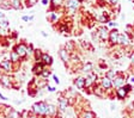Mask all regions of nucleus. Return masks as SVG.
Instances as JSON below:
<instances>
[{"label":"nucleus","mask_w":134,"mask_h":118,"mask_svg":"<svg viewBox=\"0 0 134 118\" xmlns=\"http://www.w3.org/2000/svg\"><path fill=\"white\" fill-rule=\"evenodd\" d=\"M119 35H120V31H119V29H111V30H109L108 42H109V44L111 45V47H116V45H117Z\"/></svg>","instance_id":"obj_8"},{"label":"nucleus","mask_w":134,"mask_h":118,"mask_svg":"<svg viewBox=\"0 0 134 118\" xmlns=\"http://www.w3.org/2000/svg\"><path fill=\"white\" fill-rule=\"evenodd\" d=\"M31 111L35 115L38 116V117H47V103L43 100L34 103L32 107H31Z\"/></svg>","instance_id":"obj_1"},{"label":"nucleus","mask_w":134,"mask_h":118,"mask_svg":"<svg viewBox=\"0 0 134 118\" xmlns=\"http://www.w3.org/2000/svg\"><path fill=\"white\" fill-rule=\"evenodd\" d=\"M48 19H49L50 23H55L56 20H58V14L55 13V12H49V16H48Z\"/></svg>","instance_id":"obj_32"},{"label":"nucleus","mask_w":134,"mask_h":118,"mask_svg":"<svg viewBox=\"0 0 134 118\" xmlns=\"http://www.w3.org/2000/svg\"><path fill=\"white\" fill-rule=\"evenodd\" d=\"M68 106H70V103H68V99L64 96H60L58 98V109L59 111L61 112H66L68 110Z\"/></svg>","instance_id":"obj_10"},{"label":"nucleus","mask_w":134,"mask_h":118,"mask_svg":"<svg viewBox=\"0 0 134 118\" xmlns=\"http://www.w3.org/2000/svg\"><path fill=\"white\" fill-rule=\"evenodd\" d=\"M29 113H30L29 110H23L20 112V118H29Z\"/></svg>","instance_id":"obj_37"},{"label":"nucleus","mask_w":134,"mask_h":118,"mask_svg":"<svg viewBox=\"0 0 134 118\" xmlns=\"http://www.w3.org/2000/svg\"><path fill=\"white\" fill-rule=\"evenodd\" d=\"M41 3H42V5H44V6H47V5H48V0H42Z\"/></svg>","instance_id":"obj_48"},{"label":"nucleus","mask_w":134,"mask_h":118,"mask_svg":"<svg viewBox=\"0 0 134 118\" xmlns=\"http://www.w3.org/2000/svg\"><path fill=\"white\" fill-rule=\"evenodd\" d=\"M64 0H50V10H58L64 6Z\"/></svg>","instance_id":"obj_23"},{"label":"nucleus","mask_w":134,"mask_h":118,"mask_svg":"<svg viewBox=\"0 0 134 118\" xmlns=\"http://www.w3.org/2000/svg\"><path fill=\"white\" fill-rule=\"evenodd\" d=\"M123 88L126 90V92L127 93H131L132 91H133V85H132L131 82H126L125 86H123Z\"/></svg>","instance_id":"obj_33"},{"label":"nucleus","mask_w":134,"mask_h":118,"mask_svg":"<svg viewBox=\"0 0 134 118\" xmlns=\"http://www.w3.org/2000/svg\"><path fill=\"white\" fill-rule=\"evenodd\" d=\"M0 36L1 37H7L8 36V29L0 28Z\"/></svg>","instance_id":"obj_36"},{"label":"nucleus","mask_w":134,"mask_h":118,"mask_svg":"<svg viewBox=\"0 0 134 118\" xmlns=\"http://www.w3.org/2000/svg\"><path fill=\"white\" fill-rule=\"evenodd\" d=\"M129 93L126 92V90L123 87L120 88H115V98L119 99V100H125L127 97H128Z\"/></svg>","instance_id":"obj_16"},{"label":"nucleus","mask_w":134,"mask_h":118,"mask_svg":"<svg viewBox=\"0 0 134 118\" xmlns=\"http://www.w3.org/2000/svg\"><path fill=\"white\" fill-rule=\"evenodd\" d=\"M58 118H61V117H58Z\"/></svg>","instance_id":"obj_54"},{"label":"nucleus","mask_w":134,"mask_h":118,"mask_svg":"<svg viewBox=\"0 0 134 118\" xmlns=\"http://www.w3.org/2000/svg\"><path fill=\"white\" fill-rule=\"evenodd\" d=\"M73 85L77 90H80V91H84L85 90V78L84 76H77L73 81Z\"/></svg>","instance_id":"obj_14"},{"label":"nucleus","mask_w":134,"mask_h":118,"mask_svg":"<svg viewBox=\"0 0 134 118\" xmlns=\"http://www.w3.org/2000/svg\"><path fill=\"white\" fill-rule=\"evenodd\" d=\"M96 118H98V117H96Z\"/></svg>","instance_id":"obj_56"},{"label":"nucleus","mask_w":134,"mask_h":118,"mask_svg":"<svg viewBox=\"0 0 134 118\" xmlns=\"http://www.w3.org/2000/svg\"><path fill=\"white\" fill-rule=\"evenodd\" d=\"M91 91H92V94H95V96L98 97V98H105V97H107V92L102 87H100V85L98 84V82L92 86Z\"/></svg>","instance_id":"obj_12"},{"label":"nucleus","mask_w":134,"mask_h":118,"mask_svg":"<svg viewBox=\"0 0 134 118\" xmlns=\"http://www.w3.org/2000/svg\"><path fill=\"white\" fill-rule=\"evenodd\" d=\"M66 5H67V9L71 10L72 12H74L80 7V1L79 0H68Z\"/></svg>","instance_id":"obj_17"},{"label":"nucleus","mask_w":134,"mask_h":118,"mask_svg":"<svg viewBox=\"0 0 134 118\" xmlns=\"http://www.w3.org/2000/svg\"><path fill=\"white\" fill-rule=\"evenodd\" d=\"M53 57L50 56L49 54H46V53H43V55H42V63L46 66L47 68H49L50 66L53 65Z\"/></svg>","instance_id":"obj_19"},{"label":"nucleus","mask_w":134,"mask_h":118,"mask_svg":"<svg viewBox=\"0 0 134 118\" xmlns=\"http://www.w3.org/2000/svg\"><path fill=\"white\" fill-rule=\"evenodd\" d=\"M80 70L85 74L91 73V72H93V63H92V62H86L85 65H83V67L80 68Z\"/></svg>","instance_id":"obj_22"},{"label":"nucleus","mask_w":134,"mask_h":118,"mask_svg":"<svg viewBox=\"0 0 134 118\" xmlns=\"http://www.w3.org/2000/svg\"><path fill=\"white\" fill-rule=\"evenodd\" d=\"M65 49H66L67 51L70 54H74V49H75V44L73 41H68V42H66V44H65L64 47Z\"/></svg>","instance_id":"obj_25"},{"label":"nucleus","mask_w":134,"mask_h":118,"mask_svg":"<svg viewBox=\"0 0 134 118\" xmlns=\"http://www.w3.org/2000/svg\"><path fill=\"white\" fill-rule=\"evenodd\" d=\"M58 116V107L53 104H47V117H56Z\"/></svg>","instance_id":"obj_18"},{"label":"nucleus","mask_w":134,"mask_h":118,"mask_svg":"<svg viewBox=\"0 0 134 118\" xmlns=\"http://www.w3.org/2000/svg\"><path fill=\"white\" fill-rule=\"evenodd\" d=\"M12 50L16 51V54L22 60H24V59L28 57V44H25V43H23V42L17 43V44L13 47Z\"/></svg>","instance_id":"obj_2"},{"label":"nucleus","mask_w":134,"mask_h":118,"mask_svg":"<svg viewBox=\"0 0 134 118\" xmlns=\"http://www.w3.org/2000/svg\"><path fill=\"white\" fill-rule=\"evenodd\" d=\"M11 6L13 10H22L23 9L22 0H11Z\"/></svg>","instance_id":"obj_27"},{"label":"nucleus","mask_w":134,"mask_h":118,"mask_svg":"<svg viewBox=\"0 0 134 118\" xmlns=\"http://www.w3.org/2000/svg\"><path fill=\"white\" fill-rule=\"evenodd\" d=\"M108 25L111 26L113 29H117V23H114V22H108Z\"/></svg>","instance_id":"obj_41"},{"label":"nucleus","mask_w":134,"mask_h":118,"mask_svg":"<svg viewBox=\"0 0 134 118\" xmlns=\"http://www.w3.org/2000/svg\"><path fill=\"white\" fill-rule=\"evenodd\" d=\"M53 74H52V70L50 69H48L47 67L43 69V72L41 73V75H40V78H42V79H48L49 76H52Z\"/></svg>","instance_id":"obj_29"},{"label":"nucleus","mask_w":134,"mask_h":118,"mask_svg":"<svg viewBox=\"0 0 134 118\" xmlns=\"http://www.w3.org/2000/svg\"><path fill=\"white\" fill-rule=\"evenodd\" d=\"M59 56H60L61 61L64 62L65 65H68V63H70L71 54L68 53V51H67L66 49L64 48V47H62V48H60V50H59Z\"/></svg>","instance_id":"obj_13"},{"label":"nucleus","mask_w":134,"mask_h":118,"mask_svg":"<svg viewBox=\"0 0 134 118\" xmlns=\"http://www.w3.org/2000/svg\"><path fill=\"white\" fill-rule=\"evenodd\" d=\"M107 1H108V4H110V5H116L119 0H107Z\"/></svg>","instance_id":"obj_45"},{"label":"nucleus","mask_w":134,"mask_h":118,"mask_svg":"<svg viewBox=\"0 0 134 118\" xmlns=\"http://www.w3.org/2000/svg\"><path fill=\"white\" fill-rule=\"evenodd\" d=\"M14 103H16L17 105H19V104H23V103H24V100H16Z\"/></svg>","instance_id":"obj_50"},{"label":"nucleus","mask_w":134,"mask_h":118,"mask_svg":"<svg viewBox=\"0 0 134 118\" xmlns=\"http://www.w3.org/2000/svg\"><path fill=\"white\" fill-rule=\"evenodd\" d=\"M98 67L100 68V69H107V68H108V65H107V63H103V62H99V63H98Z\"/></svg>","instance_id":"obj_40"},{"label":"nucleus","mask_w":134,"mask_h":118,"mask_svg":"<svg viewBox=\"0 0 134 118\" xmlns=\"http://www.w3.org/2000/svg\"><path fill=\"white\" fill-rule=\"evenodd\" d=\"M42 55H43V53H42L41 49H35V51H34V59H35V62H42Z\"/></svg>","instance_id":"obj_26"},{"label":"nucleus","mask_w":134,"mask_h":118,"mask_svg":"<svg viewBox=\"0 0 134 118\" xmlns=\"http://www.w3.org/2000/svg\"><path fill=\"white\" fill-rule=\"evenodd\" d=\"M8 60H10V61H11L12 63L16 66V65H18V63H20V60H22V59L17 55L16 51L12 50V51H10V57H8Z\"/></svg>","instance_id":"obj_21"},{"label":"nucleus","mask_w":134,"mask_h":118,"mask_svg":"<svg viewBox=\"0 0 134 118\" xmlns=\"http://www.w3.org/2000/svg\"><path fill=\"white\" fill-rule=\"evenodd\" d=\"M0 69L5 74H11L14 72V65L8 59H4L3 61H0Z\"/></svg>","instance_id":"obj_5"},{"label":"nucleus","mask_w":134,"mask_h":118,"mask_svg":"<svg viewBox=\"0 0 134 118\" xmlns=\"http://www.w3.org/2000/svg\"><path fill=\"white\" fill-rule=\"evenodd\" d=\"M96 113L92 110H83L81 113L79 115V118H96Z\"/></svg>","instance_id":"obj_20"},{"label":"nucleus","mask_w":134,"mask_h":118,"mask_svg":"<svg viewBox=\"0 0 134 118\" xmlns=\"http://www.w3.org/2000/svg\"><path fill=\"white\" fill-rule=\"evenodd\" d=\"M128 79H129L128 75H126V74H123V73H121V72H119V74H117V75L115 76L114 79H113V87H114V88L123 87Z\"/></svg>","instance_id":"obj_3"},{"label":"nucleus","mask_w":134,"mask_h":118,"mask_svg":"<svg viewBox=\"0 0 134 118\" xmlns=\"http://www.w3.org/2000/svg\"><path fill=\"white\" fill-rule=\"evenodd\" d=\"M0 9L4 10V11H8V10H11L12 9L11 0H1V1H0Z\"/></svg>","instance_id":"obj_24"},{"label":"nucleus","mask_w":134,"mask_h":118,"mask_svg":"<svg viewBox=\"0 0 134 118\" xmlns=\"http://www.w3.org/2000/svg\"><path fill=\"white\" fill-rule=\"evenodd\" d=\"M129 82H131L132 85H134V76H131V78H129Z\"/></svg>","instance_id":"obj_49"},{"label":"nucleus","mask_w":134,"mask_h":118,"mask_svg":"<svg viewBox=\"0 0 134 118\" xmlns=\"http://www.w3.org/2000/svg\"><path fill=\"white\" fill-rule=\"evenodd\" d=\"M29 118H40V117H38L37 115H35V113H34L32 111L30 110V113H29Z\"/></svg>","instance_id":"obj_43"},{"label":"nucleus","mask_w":134,"mask_h":118,"mask_svg":"<svg viewBox=\"0 0 134 118\" xmlns=\"http://www.w3.org/2000/svg\"><path fill=\"white\" fill-rule=\"evenodd\" d=\"M97 36L102 42H108V37H109V29L108 26L103 25L100 28L97 29Z\"/></svg>","instance_id":"obj_11"},{"label":"nucleus","mask_w":134,"mask_h":118,"mask_svg":"<svg viewBox=\"0 0 134 118\" xmlns=\"http://www.w3.org/2000/svg\"><path fill=\"white\" fill-rule=\"evenodd\" d=\"M133 26H134V23H133Z\"/></svg>","instance_id":"obj_55"},{"label":"nucleus","mask_w":134,"mask_h":118,"mask_svg":"<svg viewBox=\"0 0 134 118\" xmlns=\"http://www.w3.org/2000/svg\"><path fill=\"white\" fill-rule=\"evenodd\" d=\"M46 90H47L48 92H50V93H54L56 91V88L53 87V86H49V85H47V86H46Z\"/></svg>","instance_id":"obj_38"},{"label":"nucleus","mask_w":134,"mask_h":118,"mask_svg":"<svg viewBox=\"0 0 134 118\" xmlns=\"http://www.w3.org/2000/svg\"><path fill=\"white\" fill-rule=\"evenodd\" d=\"M34 51H35L34 45L31 44V43H29V45H28V55H29V56H32V55H34Z\"/></svg>","instance_id":"obj_34"},{"label":"nucleus","mask_w":134,"mask_h":118,"mask_svg":"<svg viewBox=\"0 0 134 118\" xmlns=\"http://www.w3.org/2000/svg\"><path fill=\"white\" fill-rule=\"evenodd\" d=\"M22 19L24 20V22H30V20H29V16H23Z\"/></svg>","instance_id":"obj_47"},{"label":"nucleus","mask_w":134,"mask_h":118,"mask_svg":"<svg viewBox=\"0 0 134 118\" xmlns=\"http://www.w3.org/2000/svg\"><path fill=\"white\" fill-rule=\"evenodd\" d=\"M85 78V88H90L92 87L95 84H97V80H98V75L96 74V72H91V73L86 74V76H84Z\"/></svg>","instance_id":"obj_7"},{"label":"nucleus","mask_w":134,"mask_h":118,"mask_svg":"<svg viewBox=\"0 0 134 118\" xmlns=\"http://www.w3.org/2000/svg\"><path fill=\"white\" fill-rule=\"evenodd\" d=\"M29 20H30V22L31 20H34V16H29Z\"/></svg>","instance_id":"obj_53"},{"label":"nucleus","mask_w":134,"mask_h":118,"mask_svg":"<svg viewBox=\"0 0 134 118\" xmlns=\"http://www.w3.org/2000/svg\"><path fill=\"white\" fill-rule=\"evenodd\" d=\"M59 31H60L61 34H68V32H70V28L67 26L66 23H62V24H60V26H59Z\"/></svg>","instance_id":"obj_30"},{"label":"nucleus","mask_w":134,"mask_h":118,"mask_svg":"<svg viewBox=\"0 0 134 118\" xmlns=\"http://www.w3.org/2000/svg\"><path fill=\"white\" fill-rule=\"evenodd\" d=\"M110 110H111V111H114V110H115V105L113 104V103L110 104Z\"/></svg>","instance_id":"obj_51"},{"label":"nucleus","mask_w":134,"mask_h":118,"mask_svg":"<svg viewBox=\"0 0 134 118\" xmlns=\"http://www.w3.org/2000/svg\"><path fill=\"white\" fill-rule=\"evenodd\" d=\"M129 62H131L132 66H134V50L129 54Z\"/></svg>","instance_id":"obj_39"},{"label":"nucleus","mask_w":134,"mask_h":118,"mask_svg":"<svg viewBox=\"0 0 134 118\" xmlns=\"http://www.w3.org/2000/svg\"><path fill=\"white\" fill-rule=\"evenodd\" d=\"M129 44H131V37L126 32H120L117 45H120L121 48H127V47H129Z\"/></svg>","instance_id":"obj_9"},{"label":"nucleus","mask_w":134,"mask_h":118,"mask_svg":"<svg viewBox=\"0 0 134 118\" xmlns=\"http://www.w3.org/2000/svg\"><path fill=\"white\" fill-rule=\"evenodd\" d=\"M98 84H99L100 87H102L107 92V94L111 92L113 88H114V87H113V80H111V79H109L108 76H105V75H104L103 78H100V80H99V82H98Z\"/></svg>","instance_id":"obj_6"},{"label":"nucleus","mask_w":134,"mask_h":118,"mask_svg":"<svg viewBox=\"0 0 134 118\" xmlns=\"http://www.w3.org/2000/svg\"><path fill=\"white\" fill-rule=\"evenodd\" d=\"M46 68V66L42 63V62H35V65L32 66V68H31V70H32V74L36 76H40L41 75V73L43 72V69Z\"/></svg>","instance_id":"obj_15"},{"label":"nucleus","mask_w":134,"mask_h":118,"mask_svg":"<svg viewBox=\"0 0 134 118\" xmlns=\"http://www.w3.org/2000/svg\"><path fill=\"white\" fill-rule=\"evenodd\" d=\"M41 35H42V36H43V37H48V35L46 34L44 31H41Z\"/></svg>","instance_id":"obj_52"},{"label":"nucleus","mask_w":134,"mask_h":118,"mask_svg":"<svg viewBox=\"0 0 134 118\" xmlns=\"http://www.w3.org/2000/svg\"><path fill=\"white\" fill-rule=\"evenodd\" d=\"M14 81H16V79L13 78V76H11L10 74H1L0 75V85L3 86V87L5 88H13V84Z\"/></svg>","instance_id":"obj_4"},{"label":"nucleus","mask_w":134,"mask_h":118,"mask_svg":"<svg viewBox=\"0 0 134 118\" xmlns=\"http://www.w3.org/2000/svg\"><path fill=\"white\" fill-rule=\"evenodd\" d=\"M52 76H53V80H54V82H55L56 85H59V84H60V79H59V76L54 75V74H53V75H52Z\"/></svg>","instance_id":"obj_42"},{"label":"nucleus","mask_w":134,"mask_h":118,"mask_svg":"<svg viewBox=\"0 0 134 118\" xmlns=\"http://www.w3.org/2000/svg\"><path fill=\"white\" fill-rule=\"evenodd\" d=\"M0 28H3V29H8V28H10V22H8L7 19H5L4 22L0 23Z\"/></svg>","instance_id":"obj_35"},{"label":"nucleus","mask_w":134,"mask_h":118,"mask_svg":"<svg viewBox=\"0 0 134 118\" xmlns=\"http://www.w3.org/2000/svg\"><path fill=\"white\" fill-rule=\"evenodd\" d=\"M7 118H20V112L17 111L16 109H11V111L7 115Z\"/></svg>","instance_id":"obj_28"},{"label":"nucleus","mask_w":134,"mask_h":118,"mask_svg":"<svg viewBox=\"0 0 134 118\" xmlns=\"http://www.w3.org/2000/svg\"><path fill=\"white\" fill-rule=\"evenodd\" d=\"M5 19H6V17H5V14H4V13H3V12L0 11V23H1V22H4V20H5Z\"/></svg>","instance_id":"obj_44"},{"label":"nucleus","mask_w":134,"mask_h":118,"mask_svg":"<svg viewBox=\"0 0 134 118\" xmlns=\"http://www.w3.org/2000/svg\"><path fill=\"white\" fill-rule=\"evenodd\" d=\"M117 74H119V72H117V70H115V69H108L107 70V73H105V76H108L109 79H114L115 76L117 75Z\"/></svg>","instance_id":"obj_31"},{"label":"nucleus","mask_w":134,"mask_h":118,"mask_svg":"<svg viewBox=\"0 0 134 118\" xmlns=\"http://www.w3.org/2000/svg\"><path fill=\"white\" fill-rule=\"evenodd\" d=\"M0 99H1V100H7V98H6V97L5 96H4V94H3V93H1V92H0Z\"/></svg>","instance_id":"obj_46"}]
</instances>
